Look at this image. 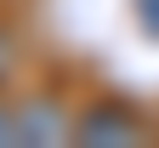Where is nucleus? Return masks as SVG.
<instances>
[{
	"label": "nucleus",
	"instance_id": "obj_2",
	"mask_svg": "<svg viewBox=\"0 0 159 148\" xmlns=\"http://www.w3.org/2000/svg\"><path fill=\"white\" fill-rule=\"evenodd\" d=\"M74 137V125L68 114L57 108L51 97H29L23 108H17V142H29V148H63Z\"/></svg>",
	"mask_w": 159,
	"mask_h": 148
},
{
	"label": "nucleus",
	"instance_id": "obj_3",
	"mask_svg": "<svg viewBox=\"0 0 159 148\" xmlns=\"http://www.w3.org/2000/svg\"><path fill=\"white\" fill-rule=\"evenodd\" d=\"M142 29H159V0H142Z\"/></svg>",
	"mask_w": 159,
	"mask_h": 148
},
{
	"label": "nucleus",
	"instance_id": "obj_1",
	"mask_svg": "<svg viewBox=\"0 0 159 148\" xmlns=\"http://www.w3.org/2000/svg\"><path fill=\"white\" fill-rule=\"evenodd\" d=\"M74 142L80 148H136V142H148V125L136 120L131 108L102 103V108H91V114L74 120Z\"/></svg>",
	"mask_w": 159,
	"mask_h": 148
},
{
	"label": "nucleus",
	"instance_id": "obj_4",
	"mask_svg": "<svg viewBox=\"0 0 159 148\" xmlns=\"http://www.w3.org/2000/svg\"><path fill=\"white\" fill-rule=\"evenodd\" d=\"M6 69H11V46L0 40V74H6Z\"/></svg>",
	"mask_w": 159,
	"mask_h": 148
}]
</instances>
